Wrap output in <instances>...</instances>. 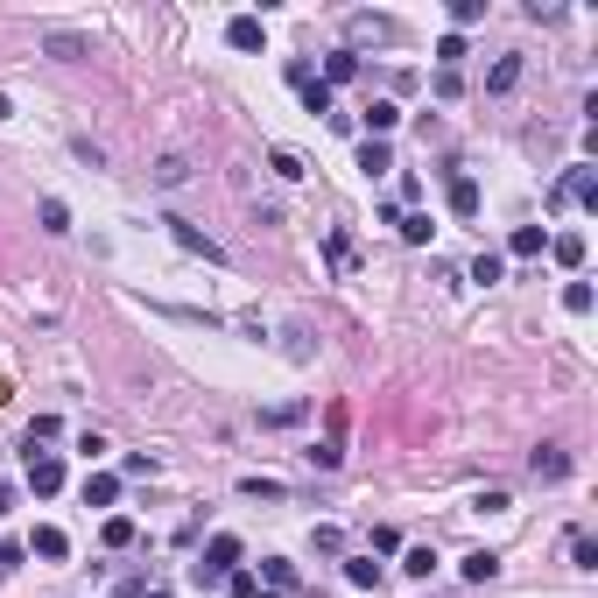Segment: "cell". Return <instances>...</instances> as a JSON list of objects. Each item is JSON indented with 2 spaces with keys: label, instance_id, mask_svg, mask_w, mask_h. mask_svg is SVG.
<instances>
[{
  "label": "cell",
  "instance_id": "cell-1",
  "mask_svg": "<svg viewBox=\"0 0 598 598\" xmlns=\"http://www.w3.org/2000/svg\"><path fill=\"white\" fill-rule=\"evenodd\" d=\"M232 570H240V535H211V542H204V556L191 563V585H198V592H218Z\"/></svg>",
  "mask_w": 598,
  "mask_h": 598
},
{
  "label": "cell",
  "instance_id": "cell-2",
  "mask_svg": "<svg viewBox=\"0 0 598 598\" xmlns=\"http://www.w3.org/2000/svg\"><path fill=\"white\" fill-rule=\"evenodd\" d=\"M162 225H169V240H177L184 254H198V261H218V268H225V247H218L211 232H198L191 218H162Z\"/></svg>",
  "mask_w": 598,
  "mask_h": 598
},
{
  "label": "cell",
  "instance_id": "cell-3",
  "mask_svg": "<svg viewBox=\"0 0 598 598\" xmlns=\"http://www.w3.org/2000/svg\"><path fill=\"white\" fill-rule=\"evenodd\" d=\"M35 43H43V57H57V64H78V57H92V35H78V28H43Z\"/></svg>",
  "mask_w": 598,
  "mask_h": 598
},
{
  "label": "cell",
  "instance_id": "cell-4",
  "mask_svg": "<svg viewBox=\"0 0 598 598\" xmlns=\"http://www.w3.org/2000/svg\"><path fill=\"white\" fill-rule=\"evenodd\" d=\"M549 204H598V184H592V169L578 162V169H563V184L549 191Z\"/></svg>",
  "mask_w": 598,
  "mask_h": 598
},
{
  "label": "cell",
  "instance_id": "cell-5",
  "mask_svg": "<svg viewBox=\"0 0 598 598\" xmlns=\"http://www.w3.org/2000/svg\"><path fill=\"white\" fill-rule=\"evenodd\" d=\"M148 177H155V191H184V184H191V155H184V148H169V155H155V169H148Z\"/></svg>",
  "mask_w": 598,
  "mask_h": 598
},
{
  "label": "cell",
  "instance_id": "cell-6",
  "mask_svg": "<svg viewBox=\"0 0 598 598\" xmlns=\"http://www.w3.org/2000/svg\"><path fill=\"white\" fill-rule=\"evenodd\" d=\"M528 472H535L542 486H556V479H570V451H563V444H542V451L528 458Z\"/></svg>",
  "mask_w": 598,
  "mask_h": 598
},
{
  "label": "cell",
  "instance_id": "cell-7",
  "mask_svg": "<svg viewBox=\"0 0 598 598\" xmlns=\"http://www.w3.org/2000/svg\"><path fill=\"white\" fill-rule=\"evenodd\" d=\"M345 35H352V43H395L401 28L388 14H345Z\"/></svg>",
  "mask_w": 598,
  "mask_h": 598
},
{
  "label": "cell",
  "instance_id": "cell-8",
  "mask_svg": "<svg viewBox=\"0 0 598 598\" xmlns=\"http://www.w3.org/2000/svg\"><path fill=\"white\" fill-rule=\"evenodd\" d=\"M28 486L50 500L57 486H64V458H57V451H35V458H28Z\"/></svg>",
  "mask_w": 598,
  "mask_h": 598
},
{
  "label": "cell",
  "instance_id": "cell-9",
  "mask_svg": "<svg viewBox=\"0 0 598 598\" xmlns=\"http://www.w3.org/2000/svg\"><path fill=\"white\" fill-rule=\"evenodd\" d=\"M225 43H232V50H247V57H254V50H261V43H268V28H261V14H232V21H225Z\"/></svg>",
  "mask_w": 598,
  "mask_h": 598
},
{
  "label": "cell",
  "instance_id": "cell-10",
  "mask_svg": "<svg viewBox=\"0 0 598 598\" xmlns=\"http://www.w3.org/2000/svg\"><path fill=\"white\" fill-rule=\"evenodd\" d=\"M395 127H401V106L395 99H374V106H366V141H388Z\"/></svg>",
  "mask_w": 598,
  "mask_h": 598
},
{
  "label": "cell",
  "instance_id": "cell-11",
  "mask_svg": "<svg viewBox=\"0 0 598 598\" xmlns=\"http://www.w3.org/2000/svg\"><path fill=\"white\" fill-rule=\"evenodd\" d=\"M28 549H35L43 563H64V556H71V535H64V528H35V535H28Z\"/></svg>",
  "mask_w": 598,
  "mask_h": 598
},
{
  "label": "cell",
  "instance_id": "cell-12",
  "mask_svg": "<svg viewBox=\"0 0 598 598\" xmlns=\"http://www.w3.org/2000/svg\"><path fill=\"white\" fill-rule=\"evenodd\" d=\"M57 437H64V422H57V415H35V422H28V437H21V451L35 458V451H43V444H57Z\"/></svg>",
  "mask_w": 598,
  "mask_h": 598
},
{
  "label": "cell",
  "instance_id": "cell-13",
  "mask_svg": "<svg viewBox=\"0 0 598 598\" xmlns=\"http://www.w3.org/2000/svg\"><path fill=\"white\" fill-rule=\"evenodd\" d=\"M514 85H521V57L507 50V57H500L493 71H486V92H514Z\"/></svg>",
  "mask_w": 598,
  "mask_h": 598
},
{
  "label": "cell",
  "instance_id": "cell-14",
  "mask_svg": "<svg viewBox=\"0 0 598 598\" xmlns=\"http://www.w3.org/2000/svg\"><path fill=\"white\" fill-rule=\"evenodd\" d=\"M451 211L458 218H479V184L472 177H451Z\"/></svg>",
  "mask_w": 598,
  "mask_h": 598
},
{
  "label": "cell",
  "instance_id": "cell-15",
  "mask_svg": "<svg viewBox=\"0 0 598 598\" xmlns=\"http://www.w3.org/2000/svg\"><path fill=\"white\" fill-rule=\"evenodd\" d=\"M113 500H120V479H113V472H92V479H85V507H113Z\"/></svg>",
  "mask_w": 598,
  "mask_h": 598
},
{
  "label": "cell",
  "instance_id": "cell-16",
  "mask_svg": "<svg viewBox=\"0 0 598 598\" xmlns=\"http://www.w3.org/2000/svg\"><path fill=\"white\" fill-rule=\"evenodd\" d=\"M324 78H331V85H345V78H359V50H331V64H324Z\"/></svg>",
  "mask_w": 598,
  "mask_h": 598
},
{
  "label": "cell",
  "instance_id": "cell-17",
  "mask_svg": "<svg viewBox=\"0 0 598 598\" xmlns=\"http://www.w3.org/2000/svg\"><path fill=\"white\" fill-rule=\"evenodd\" d=\"M359 169H366V177H381V169H395V155H388V141H359Z\"/></svg>",
  "mask_w": 598,
  "mask_h": 598
},
{
  "label": "cell",
  "instance_id": "cell-18",
  "mask_svg": "<svg viewBox=\"0 0 598 598\" xmlns=\"http://www.w3.org/2000/svg\"><path fill=\"white\" fill-rule=\"evenodd\" d=\"M507 247H514V254H521V261H535V254H542V247H549V232H542V225H521V232H514V240H507Z\"/></svg>",
  "mask_w": 598,
  "mask_h": 598
},
{
  "label": "cell",
  "instance_id": "cell-19",
  "mask_svg": "<svg viewBox=\"0 0 598 598\" xmlns=\"http://www.w3.org/2000/svg\"><path fill=\"white\" fill-rule=\"evenodd\" d=\"M549 254H556L563 268H578V261H585V232H556V240H549Z\"/></svg>",
  "mask_w": 598,
  "mask_h": 598
},
{
  "label": "cell",
  "instance_id": "cell-20",
  "mask_svg": "<svg viewBox=\"0 0 598 598\" xmlns=\"http://www.w3.org/2000/svg\"><path fill=\"white\" fill-rule=\"evenodd\" d=\"M345 585L374 592V585H381V563H374V556H352V563H345Z\"/></svg>",
  "mask_w": 598,
  "mask_h": 598
},
{
  "label": "cell",
  "instance_id": "cell-21",
  "mask_svg": "<svg viewBox=\"0 0 598 598\" xmlns=\"http://www.w3.org/2000/svg\"><path fill=\"white\" fill-rule=\"evenodd\" d=\"M35 218H43V232H71V211H64V198H43V204H35Z\"/></svg>",
  "mask_w": 598,
  "mask_h": 598
},
{
  "label": "cell",
  "instance_id": "cell-22",
  "mask_svg": "<svg viewBox=\"0 0 598 598\" xmlns=\"http://www.w3.org/2000/svg\"><path fill=\"white\" fill-rule=\"evenodd\" d=\"M465 578H472V585L500 578V556H493V549H472V556H465Z\"/></svg>",
  "mask_w": 598,
  "mask_h": 598
},
{
  "label": "cell",
  "instance_id": "cell-23",
  "mask_svg": "<svg viewBox=\"0 0 598 598\" xmlns=\"http://www.w3.org/2000/svg\"><path fill=\"white\" fill-rule=\"evenodd\" d=\"M303 458H310V465H317V472H338V465H345V451H338V444H331V437H324V444H310V451H303Z\"/></svg>",
  "mask_w": 598,
  "mask_h": 598
},
{
  "label": "cell",
  "instance_id": "cell-24",
  "mask_svg": "<svg viewBox=\"0 0 598 598\" xmlns=\"http://www.w3.org/2000/svg\"><path fill=\"white\" fill-rule=\"evenodd\" d=\"M106 549H127V542H134V521H127V514H106Z\"/></svg>",
  "mask_w": 598,
  "mask_h": 598
},
{
  "label": "cell",
  "instance_id": "cell-25",
  "mask_svg": "<svg viewBox=\"0 0 598 598\" xmlns=\"http://www.w3.org/2000/svg\"><path fill=\"white\" fill-rule=\"evenodd\" d=\"M240 493H247V500H282V479H261V472H247V479H240Z\"/></svg>",
  "mask_w": 598,
  "mask_h": 598
},
{
  "label": "cell",
  "instance_id": "cell-26",
  "mask_svg": "<svg viewBox=\"0 0 598 598\" xmlns=\"http://www.w3.org/2000/svg\"><path fill=\"white\" fill-rule=\"evenodd\" d=\"M71 155H78L85 169H106V148H99V141H92V134H78V141H71Z\"/></svg>",
  "mask_w": 598,
  "mask_h": 598
},
{
  "label": "cell",
  "instance_id": "cell-27",
  "mask_svg": "<svg viewBox=\"0 0 598 598\" xmlns=\"http://www.w3.org/2000/svg\"><path fill=\"white\" fill-rule=\"evenodd\" d=\"M268 169H275V177H289V184H296V177H303V155H296V148H275V155H268Z\"/></svg>",
  "mask_w": 598,
  "mask_h": 598
},
{
  "label": "cell",
  "instance_id": "cell-28",
  "mask_svg": "<svg viewBox=\"0 0 598 598\" xmlns=\"http://www.w3.org/2000/svg\"><path fill=\"white\" fill-rule=\"evenodd\" d=\"M303 113H331V85H324V78L303 85Z\"/></svg>",
  "mask_w": 598,
  "mask_h": 598
},
{
  "label": "cell",
  "instance_id": "cell-29",
  "mask_svg": "<svg viewBox=\"0 0 598 598\" xmlns=\"http://www.w3.org/2000/svg\"><path fill=\"white\" fill-rule=\"evenodd\" d=\"M570 563H578V570H598V542L592 535H570Z\"/></svg>",
  "mask_w": 598,
  "mask_h": 598
},
{
  "label": "cell",
  "instance_id": "cell-30",
  "mask_svg": "<svg viewBox=\"0 0 598 598\" xmlns=\"http://www.w3.org/2000/svg\"><path fill=\"white\" fill-rule=\"evenodd\" d=\"M437 64L458 71V64H465V35H444V43H437Z\"/></svg>",
  "mask_w": 598,
  "mask_h": 598
},
{
  "label": "cell",
  "instance_id": "cell-31",
  "mask_svg": "<svg viewBox=\"0 0 598 598\" xmlns=\"http://www.w3.org/2000/svg\"><path fill=\"white\" fill-rule=\"evenodd\" d=\"M401 570H408V578H429V570H437V549H408Z\"/></svg>",
  "mask_w": 598,
  "mask_h": 598
},
{
  "label": "cell",
  "instance_id": "cell-32",
  "mask_svg": "<svg viewBox=\"0 0 598 598\" xmlns=\"http://www.w3.org/2000/svg\"><path fill=\"white\" fill-rule=\"evenodd\" d=\"M261 578H268V585H275V592H289V585H296V570H289V563H282V556H268V563H261Z\"/></svg>",
  "mask_w": 598,
  "mask_h": 598
},
{
  "label": "cell",
  "instance_id": "cell-33",
  "mask_svg": "<svg viewBox=\"0 0 598 598\" xmlns=\"http://www.w3.org/2000/svg\"><path fill=\"white\" fill-rule=\"evenodd\" d=\"M401 225V240H408V247H422V240H429V218H422V211H408V218H395Z\"/></svg>",
  "mask_w": 598,
  "mask_h": 598
},
{
  "label": "cell",
  "instance_id": "cell-34",
  "mask_svg": "<svg viewBox=\"0 0 598 598\" xmlns=\"http://www.w3.org/2000/svg\"><path fill=\"white\" fill-rule=\"evenodd\" d=\"M261 422H268V429H289V422H303V401H282V408H268Z\"/></svg>",
  "mask_w": 598,
  "mask_h": 598
},
{
  "label": "cell",
  "instance_id": "cell-35",
  "mask_svg": "<svg viewBox=\"0 0 598 598\" xmlns=\"http://www.w3.org/2000/svg\"><path fill=\"white\" fill-rule=\"evenodd\" d=\"M563 310L585 317V310H592V282H570V289H563Z\"/></svg>",
  "mask_w": 598,
  "mask_h": 598
},
{
  "label": "cell",
  "instance_id": "cell-36",
  "mask_svg": "<svg viewBox=\"0 0 598 598\" xmlns=\"http://www.w3.org/2000/svg\"><path fill=\"white\" fill-rule=\"evenodd\" d=\"M479 14H486V0H451V21H458V28H472Z\"/></svg>",
  "mask_w": 598,
  "mask_h": 598
},
{
  "label": "cell",
  "instance_id": "cell-37",
  "mask_svg": "<svg viewBox=\"0 0 598 598\" xmlns=\"http://www.w3.org/2000/svg\"><path fill=\"white\" fill-rule=\"evenodd\" d=\"M324 254H331V268H352V240H345V232H331V240H324Z\"/></svg>",
  "mask_w": 598,
  "mask_h": 598
},
{
  "label": "cell",
  "instance_id": "cell-38",
  "mask_svg": "<svg viewBox=\"0 0 598 598\" xmlns=\"http://www.w3.org/2000/svg\"><path fill=\"white\" fill-rule=\"evenodd\" d=\"M472 282H486V289H493V282H500V254H479V261H472Z\"/></svg>",
  "mask_w": 598,
  "mask_h": 598
},
{
  "label": "cell",
  "instance_id": "cell-39",
  "mask_svg": "<svg viewBox=\"0 0 598 598\" xmlns=\"http://www.w3.org/2000/svg\"><path fill=\"white\" fill-rule=\"evenodd\" d=\"M282 338H289V359H310V352H317V345H310V331H303V324H289V331H282Z\"/></svg>",
  "mask_w": 598,
  "mask_h": 598
},
{
  "label": "cell",
  "instance_id": "cell-40",
  "mask_svg": "<svg viewBox=\"0 0 598 598\" xmlns=\"http://www.w3.org/2000/svg\"><path fill=\"white\" fill-rule=\"evenodd\" d=\"M472 507H479V514H507V507H514V500H507V493H500V486H486V493H479V500H472Z\"/></svg>",
  "mask_w": 598,
  "mask_h": 598
},
{
  "label": "cell",
  "instance_id": "cell-41",
  "mask_svg": "<svg viewBox=\"0 0 598 598\" xmlns=\"http://www.w3.org/2000/svg\"><path fill=\"white\" fill-rule=\"evenodd\" d=\"M120 472H127V479H148V472H155V458H148V451H127V465H120Z\"/></svg>",
  "mask_w": 598,
  "mask_h": 598
},
{
  "label": "cell",
  "instance_id": "cell-42",
  "mask_svg": "<svg viewBox=\"0 0 598 598\" xmlns=\"http://www.w3.org/2000/svg\"><path fill=\"white\" fill-rule=\"evenodd\" d=\"M225 598H254V578H232V585H225Z\"/></svg>",
  "mask_w": 598,
  "mask_h": 598
},
{
  "label": "cell",
  "instance_id": "cell-43",
  "mask_svg": "<svg viewBox=\"0 0 598 598\" xmlns=\"http://www.w3.org/2000/svg\"><path fill=\"white\" fill-rule=\"evenodd\" d=\"M7 507H14V486H7V479H0V514H7Z\"/></svg>",
  "mask_w": 598,
  "mask_h": 598
},
{
  "label": "cell",
  "instance_id": "cell-44",
  "mask_svg": "<svg viewBox=\"0 0 598 598\" xmlns=\"http://www.w3.org/2000/svg\"><path fill=\"white\" fill-rule=\"evenodd\" d=\"M0 120H14V106H7V92H0Z\"/></svg>",
  "mask_w": 598,
  "mask_h": 598
}]
</instances>
